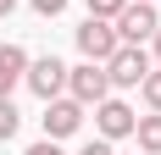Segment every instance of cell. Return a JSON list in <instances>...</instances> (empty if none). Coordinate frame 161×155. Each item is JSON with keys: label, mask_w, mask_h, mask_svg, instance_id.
I'll return each instance as SVG.
<instances>
[{"label": "cell", "mask_w": 161, "mask_h": 155, "mask_svg": "<svg viewBox=\"0 0 161 155\" xmlns=\"http://www.w3.org/2000/svg\"><path fill=\"white\" fill-rule=\"evenodd\" d=\"M100 67H106V78H111V89H139V78L150 72V56L139 45H117Z\"/></svg>", "instance_id": "6da1fadb"}, {"label": "cell", "mask_w": 161, "mask_h": 155, "mask_svg": "<svg viewBox=\"0 0 161 155\" xmlns=\"http://www.w3.org/2000/svg\"><path fill=\"white\" fill-rule=\"evenodd\" d=\"M156 6H150V0H128V6H122V11L111 17V28H117V39H122V45H145L150 33H156Z\"/></svg>", "instance_id": "7a4b0ae2"}, {"label": "cell", "mask_w": 161, "mask_h": 155, "mask_svg": "<svg viewBox=\"0 0 161 155\" xmlns=\"http://www.w3.org/2000/svg\"><path fill=\"white\" fill-rule=\"evenodd\" d=\"M67 94L78 100V105H100L106 94H111V78L100 61H83V67H67Z\"/></svg>", "instance_id": "3957f363"}, {"label": "cell", "mask_w": 161, "mask_h": 155, "mask_svg": "<svg viewBox=\"0 0 161 155\" xmlns=\"http://www.w3.org/2000/svg\"><path fill=\"white\" fill-rule=\"evenodd\" d=\"M39 122H45V139H67V133L83 127V105L72 94H67V100L56 94V100H45V116H39Z\"/></svg>", "instance_id": "277c9868"}, {"label": "cell", "mask_w": 161, "mask_h": 155, "mask_svg": "<svg viewBox=\"0 0 161 155\" xmlns=\"http://www.w3.org/2000/svg\"><path fill=\"white\" fill-rule=\"evenodd\" d=\"M22 83H28L39 100H56V94L67 89V67L56 61V56H39V61H28V72H22Z\"/></svg>", "instance_id": "5b68a950"}, {"label": "cell", "mask_w": 161, "mask_h": 155, "mask_svg": "<svg viewBox=\"0 0 161 155\" xmlns=\"http://www.w3.org/2000/svg\"><path fill=\"white\" fill-rule=\"evenodd\" d=\"M117 45H122V39H117V28L106 22V17H89V22L78 28V50H83V61H106Z\"/></svg>", "instance_id": "8992f818"}, {"label": "cell", "mask_w": 161, "mask_h": 155, "mask_svg": "<svg viewBox=\"0 0 161 155\" xmlns=\"http://www.w3.org/2000/svg\"><path fill=\"white\" fill-rule=\"evenodd\" d=\"M95 127H100V139H128L133 133V105H122V100H100L95 105Z\"/></svg>", "instance_id": "52a82bcc"}, {"label": "cell", "mask_w": 161, "mask_h": 155, "mask_svg": "<svg viewBox=\"0 0 161 155\" xmlns=\"http://www.w3.org/2000/svg\"><path fill=\"white\" fill-rule=\"evenodd\" d=\"M28 72V50L22 45H0V94H11Z\"/></svg>", "instance_id": "ba28073f"}, {"label": "cell", "mask_w": 161, "mask_h": 155, "mask_svg": "<svg viewBox=\"0 0 161 155\" xmlns=\"http://www.w3.org/2000/svg\"><path fill=\"white\" fill-rule=\"evenodd\" d=\"M133 139H139V150H145V155H161V111L133 116Z\"/></svg>", "instance_id": "9c48e42d"}, {"label": "cell", "mask_w": 161, "mask_h": 155, "mask_svg": "<svg viewBox=\"0 0 161 155\" xmlns=\"http://www.w3.org/2000/svg\"><path fill=\"white\" fill-rule=\"evenodd\" d=\"M17 127H22V111L11 105V94H0V139H17Z\"/></svg>", "instance_id": "30bf717a"}, {"label": "cell", "mask_w": 161, "mask_h": 155, "mask_svg": "<svg viewBox=\"0 0 161 155\" xmlns=\"http://www.w3.org/2000/svg\"><path fill=\"white\" fill-rule=\"evenodd\" d=\"M139 89H145V105H150V111H161V67H150V72L139 78Z\"/></svg>", "instance_id": "8fae6325"}, {"label": "cell", "mask_w": 161, "mask_h": 155, "mask_svg": "<svg viewBox=\"0 0 161 155\" xmlns=\"http://www.w3.org/2000/svg\"><path fill=\"white\" fill-rule=\"evenodd\" d=\"M122 6H128V0H89V17H106V22H111Z\"/></svg>", "instance_id": "7c38bea8"}, {"label": "cell", "mask_w": 161, "mask_h": 155, "mask_svg": "<svg viewBox=\"0 0 161 155\" xmlns=\"http://www.w3.org/2000/svg\"><path fill=\"white\" fill-rule=\"evenodd\" d=\"M33 11H39V17H61L67 0H33Z\"/></svg>", "instance_id": "4fadbf2b"}, {"label": "cell", "mask_w": 161, "mask_h": 155, "mask_svg": "<svg viewBox=\"0 0 161 155\" xmlns=\"http://www.w3.org/2000/svg\"><path fill=\"white\" fill-rule=\"evenodd\" d=\"M78 155H111V139H95V144H83Z\"/></svg>", "instance_id": "5bb4252c"}, {"label": "cell", "mask_w": 161, "mask_h": 155, "mask_svg": "<svg viewBox=\"0 0 161 155\" xmlns=\"http://www.w3.org/2000/svg\"><path fill=\"white\" fill-rule=\"evenodd\" d=\"M28 155H61V144H56V139H39V144H33Z\"/></svg>", "instance_id": "9a60e30c"}, {"label": "cell", "mask_w": 161, "mask_h": 155, "mask_svg": "<svg viewBox=\"0 0 161 155\" xmlns=\"http://www.w3.org/2000/svg\"><path fill=\"white\" fill-rule=\"evenodd\" d=\"M11 11H17V0H0V17H11Z\"/></svg>", "instance_id": "2e32d148"}, {"label": "cell", "mask_w": 161, "mask_h": 155, "mask_svg": "<svg viewBox=\"0 0 161 155\" xmlns=\"http://www.w3.org/2000/svg\"><path fill=\"white\" fill-rule=\"evenodd\" d=\"M150 39H156V56H161V22H156V33H150Z\"/></svg>", "instance_id": "e0dca14e"}]
</instances>
